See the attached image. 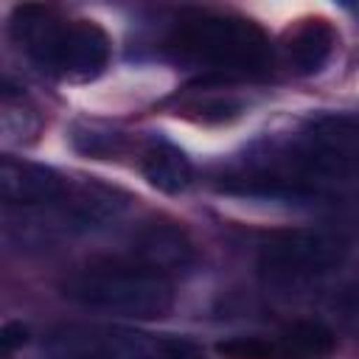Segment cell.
Instances as JSON below:
<instances>
[{"mask_svg": "<svg viewBox=\"0 0 359 359\" xmlns=\"http://www.w3.org/2000/svg\"><path fill=\"white\" fill-rule=\"evenodd\" d=\"M165 48L219 79H255L272 67L269 36L238 14L188 8L171 22Z\"/></svg>", "mask_w": 359, "mask_h": 359, "instance_id": "obj_1", "label": "cell"}, {"mask_svg": "<svg viewBox=\"0 0 359 359\" xmlns=\"http://www.w3.org/2000/svg\"><path fill=\"white\" fill-rule=\"evenodd\" d=\"M11 36L25 56L50 76L90 81L109 62V36L93 20H65L45 6H17Z\"/></svg>", "mask_w": 359, "mask_h": 359, "instance_id": "obj_2", "label": "cell"}, {"mask_svg": "<svg viewBox=\"0 0 359 359\" xmlns=\"http://www.w3.org/2000/svg\"><path fill=\"white\" fill-rule=\"evenodd\" d=\"M62 294L84 309L154 320L171 311L174 306V283L171 275L143 264L123 258H98L76 272H70L62 283Z\"/></svg>", "mask_w": 359, "mask_h": 359, "instance_id": "obj_3", "label": "cell"}, {"mask_svg": "<svg viewBox=\"0 0 359 359\" xmlns=\"http://www.w3.org/2000/svg\"><path fill=\"white\" fill-rule=\"evenodd\" d=\"M351 252V238L339 227H289L266 236L255 255V272L264 289L275 294H300L328 278Z\"/></svg>", "mask_w": 359, "mask_h": 359, "instance_id": "obj_4", "label": "cell"}, {"mask_svg": "<svg viewBox=\"0 0 359 359\" xmlns=\"http://www.w3.org/2000/svg\"><path fill=\"white\" fill-rule=\"evenodd\" d=\"M42 353L48 359H205L188 337L126 325H59L45 337Z\"/></svg>", "mask_w": 359, "mask_h": 359, "instance_id": "obj_5", "label": "cell"}, {"mask_svg": "<svg viewBox=\"0 0 359 359\" xmlns=\"http://www.w3.org/2000/svg\"><path fill=\"white\" fill-rule=\"evenodd\" d=\"M337 345L334 331L320 320H300L275 334L227 337L216 345L224 359H325Z\"/></svg>", "mask_w": 359, "mask_h": 359, "instance_id": "obj_6", "label": "cell"}, {"mask_svg": "<svg viewBox=\"0 0 359 359\" xmlns=\"http://www.w3.org/2000/svg\"><path fill=\"white\" fill-rule=\"evenodd\" d=\"M67 194L65 177L50 165L22 160L14 154L0 157V196L6 205L17 208H39L56 205Z\"/></svg>", "mask_w": 359, "mask_h": 359, "instance_id": "obj_7", "label": "cell"}, {"mask_svg": "<svg viewBox=\"0 0 359 359\" xmlns=\"http://www.w3.org/2000/svg\"><path fill=\"white\" fill-rule=\"evenodd\" d=\"M135 258L171 275L177 269L191 266L194 261V244L185 236L182 227L171 224V222H151L146 224L137 236H135V247H132Z\"/></svg>", "mask_w": 359, "mask_h": 359, "instance_id": "obj_8", "label": "cell"}, {"mask_svg": "<svg viewBox=\"0 0 359 359\" xmlns=\"http://www.w3.org/2000/svg\"><path fill=\"white\" fill-rule=\"evenodd\" d=\"M334 45H337V31L328 20L323 17L303 20L286 39V62L297 76H314L328 65Z\"/></svg>", "mask_w": 359, "mask_h": 359, "instance_id": "obj_9", "label": "cell"}, {"mask_svg": "<svg viewBox=\"0 0 359 359\" xmlns=\"http://www.w3.org/2000/svg\"><path fill=\"white\" fill-rule=\"evenodd\" d=\"M140 168H143V177L149 180V185L163 194H180L194 180V165L185 157V151L163 137H157L146 146Z\"/></svg>", "mask_w": 359, "mask_h": 359, "instance_id": "obj_10", "label": "cell"}, {"mask_svg": "<svg viewBox=\"0 0 359 359\" xmlns=\"http://www.w3.org/2000/svg\"><path fill=\"white\" fill-rule=\"evenodd\" d=\"M334 314L339 317V323L351 331H359V272L334 294V303H331Z\"/></svg>", "mask_w": 359, "mask_h": 359, "instance_id": "obj_11", "label": "cell"}, {"mask_svg": "<svg viewBox=\"0 0 359 359\" xmlns=\"http://www.w3.org/2000/svg\"><path fill=\"white\" fill-rule=\"evenodd\" d=\"M73 143L84 154H107V151H115L118 135L115 132H101V129H95V126L87 123V126H79L73 132Z\"/></svg>", "mask_w": 359, "mask_h": 359, "instance_id": "obj_12", "label": "cell"}, {"mask_svg": "<svg viewBox=\"0 0 359 359\" xmlns=\"http://www.w3.org/2000/svg\"><path fill=\"white\" fill-rule=\"evenodd\" d=\"M28 342V325H22L20 320H8L3 328H0V351L3 356L14 353L17 348H22Z\"/></svg>", "mask_w": 359, "mask_h": 359, "instance_id": "obj_13", "label": "cell"}]
</instances>
